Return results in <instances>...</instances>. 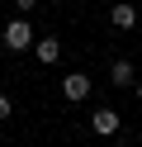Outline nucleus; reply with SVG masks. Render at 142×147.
Returning a JSON list of instances; mask_svg holds the SVG:
<instances>
[{"mask_svg":"<svg viewBox=\"0 0 142 147\" xmlns=\"http://www.w3.org/2000/svg\"><path fill=\"white\" fill-rule=\"evenodd\" d=\"M0 43H5L9 52H24V48H33V24L19 14V19H9L5 24V33H0Z\"/></svg>","mask_w":142,"mask_h":147,"instance_id":"obj_1","label":"nucleus"},{"mask_svg":"<svg viewBox=\"0 0 142 147\" xmlns=\"http://www.w3.org/2000/svg\"><path fill=\"white\" fill-rule=\"evenodd\" d=\"M62 95L66 100H85L90 95V76H85V71H71V76L62 81Z\"/></svg>","mask_w":142,"mask_h":147,"instance_id":"obj_2","label":"nucleus"},{"mask_svg":"<svg viewBox=\"0 0 142 147\" xmlns=\"http://www.w3.org/2000/svg\"><path fill=\"white\" fill-rule=\"evenodd\" d=\"M109 24H114V29H133V24H137V5H128V0L114 5V10H109Z\"/></svg>","mask_w":142,"mask_h":147,"instance_id":"obj_3","label":"nucleus"},{"mask_svg":"<svg viewBox=\"0 0 142 147\" xmlns=\"http://www.w3.org/2000/svg\"><path fill=\"white\" fill-rule=\"evenodd\" d=\"M109 81H114L118 90H123V86H133V62H128V57H114V67H109Z\"/></svg>","mask_w":142,"mask_h":147,"instance_id":"obj_4","label":"nucleus"},{"mask_svg":"<svg viewBox=\"0 0 142 147\" xmlns=\"http://www.w3.org/2000/svg\"><path fill=\"white\" fill-rule=\"evenodd\" d=\"M33 52H38V62H47V67H52V62L62 57V43H57V38H38Z\"/></svg>","mask_w":142,"mask_h":147,"instance_id":"obj_5","label":"nucleus"},{"mask_svg":"<svg viewBox=\"0 0 142 147\" xmlns=\"http://www.w3.org/2000/svg\"><path fill=\"white\" fill-rule=\"evenodd\" d=\"M95 133H100V138L118 133V114H114V109H100V114H95Z\"/></svg>","mask_w":142,"mask_h":147,"instance_id":"obj_6","label":"nucleus"},{"mask_svg":"<svg viewBox=\"0 0 142 147\" xmlns=\"http://www.w3.org/2000/svg\"><path fill=\"white\" fill-rule=\"evenodd\" d=\"M14 5H19V14H28V10L38 5V0H14Z\"/></svg>","mask_w":142,"mask_h":147,"instance_id":"obj_7","label":"nucleus"},{"mask_svg":"<svg viewBox=\"0 0 142 147\" xmlns=\"http://www.w3.org/2000/svg\"><path fill=\"white\" fill-rule=\"evenodd\" d=\"M0 119H9V100L5 95H0Z\"/></svg>","mask_w":142,"mask_h":147,"instance_id":"obj_8","label":"nucleus"},{"mask_svg":"<svg viewBox=\"0 0 142 147\" xmlns=\"http://www.w3.org/2000/svg\"><path fill=\"white\" fill-rule=\"evenodd\" d=\"M137 100H142V86H137Z\"/></svg>","mask_w":142,"mask_h":147,"instance_id":"obj_9","label":"nucleus"}]
</instances>
